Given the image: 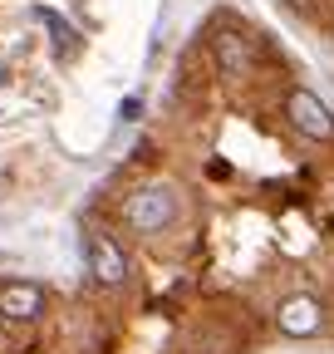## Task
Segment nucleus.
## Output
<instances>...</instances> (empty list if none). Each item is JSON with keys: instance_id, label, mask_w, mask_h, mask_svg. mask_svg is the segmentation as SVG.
<instances>
[{"instance_id": "obj_7", "label": "nucleus", "mask_w": 334, "mask_h": 354, "mask_svg": "<svg viewBox=\"0 0 334 354\" xmlns=\"http://www.w3.org/2000/svg\"><path fill=\"white\" fill-rule=\"evenodd\" d=\"M39 20L50 25V35H55V50H59V55H69V50H74V30H69V25L55 15V10H39Z\"/></svg>"}, {"instance_id": "obj_8", "label": "nucleus", "mask_w": 334, "mask_h": 354, "mask_svg": "<svg viewBox=\"0 0 334 354\" xmlns=\"http://www.w3.org/2000/svg\"><path fill=\"white\" fill-rule=\"evenodd\" d=\"M118 113H123V118H138V113H143V104H138V99H123V109H118Z\"/></svg>"}, {"instance_id": "obj_9", "label": "nucleus", "mask_w": 334, "mask_h": 354, "mask_svg": "<svg viewBox=\"0 0 334 354\" xmlns=\"http://www.w3.org/2000/svg\"><path fill=\"white\" fill-rule=\"evenodd\" d=\"M290 6H295V10H305V15H310V10H315V0H290Z\"/></svg>"}, {"instance_id": "obj_3", "label": "nucleus", "mask_w": 334, "mask_h": 354, "mask_svg": "<svg viewBox=\"0 0 334 354\" xmlns=\"http://www.w3.org/2000/svg\"><path fill=\"white\" fill-rule=\"evenodd\" d=\"M89 276L99 286H123L128 281V256H123V246L113 236H104V232L89 236Z\"/></svg>"}, {"instance_id": "obj_2", "label": "nucleus", "mask_w": 334, "mask_h": 354, "mask_svg": "<svg viewBox=\"0 0 334 354\" xmlns=\"http://www.w3.org/2000/svg\"><path fill=\"white\" fill-rule=\"evenodd\" d=\"M285 118L295 123V133H305V138H315V143L334 138V113L320 104V94H310V88H295V94L285 99Z\"/></svg>"}, {"instance_id": "obj_5", "label": "nucleus", "mask_w": 334, "mask_h": 354, "mask_svg": "<svg viewBox=\"0 0 334 354\" xmlns=\"http://www.w3.org/2000/svg\"><path fill=\"white\" fill-rule=\"evenodd\" d=\"M280 330L290 335V339H310L320 325H324V310H320V300L315 295H290L285 305H280Z\"/></svg>"}, {"instance_id": "obj_1", "label": "nucleus", "mask_w": 334, "mask_h": 354, "mask_svg": "<svg viewBox=\"0 0 334 354\" xmlns=\"http://www.w3.org/2000/svg\"><path fill=\"white\" fill-rule=\"evenodd\" d=\"M123 221H128L133 232H143V236L173 227L177 221V192L173 187H138L128 202H123Z\"/></svg>"}, {"instance_id": "obj_4", "label": "nucleus", "mask_w": 334, "mask_h": 354, "mask_svg": "<svg viewBox=\"0 0 334 354\" xmlns=\"http://www.w3.org/2000/svg\"><path fill=\"white\" fill-rule=\"evenodd\" d=\"M212 55H217V69L226 79H246L250 64H256V55H250V39L241 30H217L212 35Z\"/></svg>"}, {"instance_id": "obj_6", "label": "nucleus", "mask_w": 334, "mask_h": 354, "mask_svg": "<svg viewBox=\"0 0 334 354\" xmlns=\"http://www.w3.org/2000/svg\"><path fill=\"white\" fill-rule=\"evenodd\" d=\"M0 315H6V320L45 315V290H39L35 281H6V286H0Z\"/></svg>"}]
</instances>
